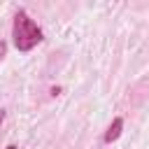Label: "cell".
<instances>
[{
  "label": "cell",
  "mask_w": 149,
  "mask_h": 149,
  "mask_svg": "<svg viewBox=\"0 0 149 149\" xmlns=\"http://www.w3.org/2000/svg\"><path fill=\"white\" fill-rule=\"evenodd\" d=\"M42 40H44L42 28L28 16L26 9H19L14 14V23H12V42H14V47L21 54H26V51L35 49Z\"/></svg>",
  "instance_id": "obj_1"
},
{
  "label": "cell",
  "mask_w": 149,
  "mask_h": 149,
  "mask_svg": "<svg viewBox=\"0 0 149 149\" xmlns=\"http://www.w3.org/2000/svg\"><path fill=\"white\" fill-rule=\"evenodd\" d=\"M121 133H123V116H114L112 123L107 126L105 135H102V142L105 144H112V142H116L121 137Z\"/></svg>",
  "instance_id": "obj_2"
},
{
  "label": "cell",
  "mask_w": 149,
  "mask_h": 149,
  "mask_svg": "<svg viewBox=\"0 0 149 149\" xmlns=\"http://www.w3.org/2000/svg\"><path fill=\"white\" fill-rule=\"evenodd\" d=\"M5 54H7V42H5V40H0V61L5 58Z\"/></svg>",
  "instance_id": "obj_3"
},
{
  "label": "cell",
  "mask_w": 149,
  "mask_h": 149,
  "mask_svg": "<svg viewBox=\"0 0 149 149\" xmlns=\"http://www.w3.org/2000/svg\"><path fill=\"white\" fill-rule=\"evenodd\" d=\"M51 95H54V98L61 95V86H54V88H51Z\"/></svg>",
  "instance_id": "obj_4"
},
{
  "label": "cell",
  "mask_w": 149,
  "mask_h": 149,
  "mask_svg": "<svg viewBox=\"0 0 149 149\" xmlns=\"http://www.w3.org/2000/svg\"><path fill=\"white\" fill-rule=\"evenodd\" d=\"M5 116H7V112H5L2 107H0V126H2V121H5Z\"/></svg>",
  "instance_id": "obj_5"
},
{
  "label": "cell",
  "mask_w": 149,
  "mask_h": 149,
  "mask_svg": "<svg viewBox=\"0 0 149 149\" xmlns=\"http://www.w3.org/2000/svg\"><path fill=\"white\" fill-rule=\"evenodd\" d=\"M5 149H16V144H7V147H5Z\"/></svg>",
  "instance_id": "obj_6"
}]
</instances>
